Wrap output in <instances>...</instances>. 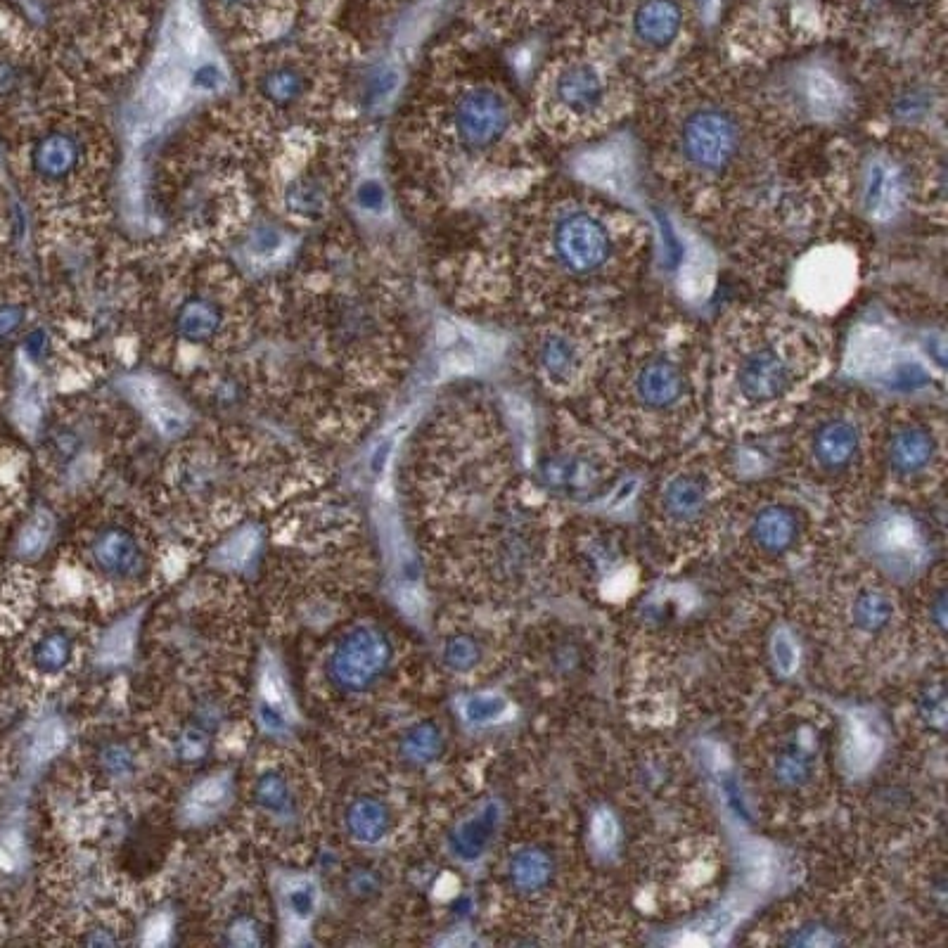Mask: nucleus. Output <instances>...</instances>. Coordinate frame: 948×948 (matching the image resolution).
<instances>
[{
    "mask_svg": "<svg viewBox=\"0 0 948 948\" xmlns=\"http://www.w3.org/2000/svg\"><path fill=\"white\" fill-rule=\"evenodd\" d=\"M91 555L95 565L110 576H133L140 572V565H143V555H140L136 538L128 534L126 529L102 531L95 538Z\"/></svg>",
    "mask_w": 948,
    "mask_h": 948,
    "instance_id": "obj_12",
    "label": "nucleus"
},
{
    "mask_svg": "<svg viewBox=\"0 0 948 948\" xmlns=\"http://www.w3.org/2000/svg\"><path fill=\"white\" fill-rule=\"evenodd\" d=\"M593 839L600 849H612V844L617 842V823H614L612 816L600 813V816L595 818Z\"/></svg>",
    "mask_w": 948,
    "mask_h": 948,
    "instance_id": "obj_39",
    "label": "nucleus"
},
{
    "mask_svg": "<svg viewBox=\"0 0 948 948\" xmlns=\"http://www.w3.org/2000/svg\"><path fill=\"white\" fill-rule=\"evenodd\" d=\"M50 536H53V522L46 515H36L27 527H24L22 536H19V553L24 557H36L43 553L48 546Z\"/></svg>",
    "mask_w": 948,
    "mask_h": 948,
    "instance_id": "obj_33",
    "label": "nucleus"
},
{
    "mask_svg": "<svg viewBox=\"0 0 948 948\" xmlns=\"http://www.w3.org/2000/svg\"><path fill=\"white\" fill-rule=\"evenodd\" d=\"M256 804L261 809L275 813V816H290L292 813V794L285 778L280 773H264L256 783Z\"/></svg>",
    "mask_w": 948,
    "mask_h": 948,
    "instance_id": "obj_26",
    "label": "nucleus"
},
{
    "mask_svg": "<svg viewBox=\"0 0 948 948\" xmlns=\"http://www.w3.org/2000/svg\"><path fill=\"white\" fill-rule=\"evenodd\" d=\"M543 477L553 489L560 491H581L591 489L598 482V467L593 460L581 456H555L543 467Z\"/></svg>",
    "mask_w": 948,
    "mask_h": 948,
    "instance_id": "obj_16",
    "label": "nucleus"
},
{
    "mask_svg": "<svg viewBox=\"0 0 948 948\" xmlns=\"http://www.w3.org/2000/svg\"><path fill=\"white\" fill-rule=\"evenodd\" d=\"M894 605L882 593H863L854 605V619L863 631H880L892 621Z\"/></svg>",
    "mask_w": 948,
    "mask_h": 948,
    "instance_id": "obj_25",
    "label": "nucleus"
},
{
    "mask_svg": "<svg viewBox=\"0 0 948 948\" xmlns=\"http://www.w3.org/2000/svg\"><path fill=\"white\" fill-rule=\"evenodd\" d=\"M505 711H508V702H505L501 695H493V693L472 695L463 707L465 719L470 723H491V721L501 719Z\"/></svg>",
    "mask_w": 948,
    "mask_h": 948,
    "instance_id": "obj_30",
    "label": "nucleus"
},
{
    "mask_svg": "<svg viewBox=\"0 0 948 948\" xmlns=\"http://www.w3.org/2000/svg\"><path fill=\"white\" fill-rule=\"evenodd\" d=\"M176 38L178 46H181L188 55H197L202 48L204 34H202V24L197 12L190 8V5H181L176 15Z\"/></svg>",
    "mask_w": 948,
    "mask_h": 948,
    "instance_id": "obj_31",
    "label": "nucleus"
},
{
    "mask_svg": "<svg viewBox=\"0 0 948 948\" xmlns=\"http://www.w3.org/2000/svg\"><path fill=\"white\" fill-rule=\"evenodd\" d=\"M22 851H24L22 839H19L15 832L0 837V868H5V870L17 868L19 861H22Z\"/></svg>",
    "mask_w": 948,
    "mask_h": 948,
    "instance_id": "obj_38",
    "label": "nucleus"
},
{
    "mask_svg": "<svg viewBox=\"0 0 948 948\" xmlns=\"http://www.w3.org/2000/svg\"><path fill=\"white\" fill-rule=\"evenodd\" d=\"M152 934H157L155 944H162V941L166 939V934H169V922H166V920L162 918V915H159V918H155V920H150V925H147L143 941L150 939Z\"/></svg>",
    "mask_w": 948,
    "mask_h": 948,
    "instance_id": "obj_44",
    "label": "nucleus"
},
{
    "mask_svg": "<svg viewBox=\"0 0 948 948\" xmlns=\"http://www.w3.org/2000/svg\"><path fill=\"white\" fill-rule=\"evenodd\" d=\"M550 873H553V866H550V858L538 849H524L512 858L510 863V882L517 892L531 894L538 892L548 885Z\"/></svg>",
    "mask_w": 948,
    "mask_h": 948,
    "instance_id": "obj_19",
    "label": "nucleus"
},
{
    "mask_svg": "<svg viewBox=\"0 0 948 948\" xmlns=\"http://www.w3.org/2000/svg\"><path fill=\"white\" fill-rule=\"evenodd\" d=\"M261 546V534L256 529H242L240 534L230 536L223 546L216 550L214 562L216 565L226 567V569H247L254 562L256 553H259Z\"/></svg>",
    "mask_w": 948,
    "mask_h": 948,
    "instance_id": "obj_22",
    "label": "nucleus"
},
{
    "mask_svg": "<svg viewBox=\"0 0 948 948\" xmlns=\"http://www.w3.org/2000/svg\"><path fill=\"white\" fill-rule=\"evenodd\" d=\"M858 249L847 237L811 245L792 264L790 287L799 309L811 318H828L854 297Z\"/></svg>",
    "mask_w": 948,
    "mask_h": 948,
    "instance_id": "obj_8",
    "label": "nucleus"
},
{
    "mask_svg": "<svg viewBox=\"0 0 948 948\" xmlns=\"http://www.w3.org/2000/svg\"><path fill=\"white\" fill-rule=\"evenodd\" d=\"M847 197L861 221L899 226L908 216L944 219V155L927 136H901L870 145L847 174Z\"/></svg>",
    "mask_w": 948,
    "mask_h": 948,
    "instance_id": "obj_6",
    "label": "nucleus"
},
{
    "mask_svg": "<svg viewBox=\"0 0 948 948\" xmlns=\"http://www.w3.org/2000/svg\"><path fill=\"white\" fill-rule=\"evenodd\" d=\"M707 505V484L697 472H681L664 486V508L678 520H693Z\"/></svg>",
    "mask_w": 948,
    "mask_h": 948,
    "instance_id": "obj_14",
    "label": "nucleus"
},
{
    "mask_svg": "<svg viewBox=\"0 0 948 948\" xmlns=\"http://www.w3.org/2000/svg\"><path fill=\"white\" fill-rule=\"evenodd\" d=\"M285 903L294 920H309L313 915V908H316V885H313L309 877H297V880H292L290 885L285 887Z\"/></svg>",
    "mask_w": 948,
    "mask_h": 948,
    "instance_id": "obj_28",
    "label": "nucleus"
},
{
    "mask_svg": "<svg viewBox=\"0 0 948 948\" xmlns=\"http://www.w3.org/2000/svg\"><path fill=\"white\" fill-rule=\"evenodd\" d=\"M441 747H444V740H441L439 728L434 723H418L403 735L401 742V752L403 757L413 764H429L439 757Z\"/></svg>",
    "mask_w": 948,
    "mask_h": 948,
    "instance_id": "obj_23",
    "label": "nucleus"
},
{
    "mask_svg": "<svg viewBox=\"0 0 948 948\" xmlns=\"http://www.w3.org/2000/svg\"><path fill=\"white\" fill-rule=\"evenodd\" d=\"M640 126L662 188L688 214L726 230L797 150L768 119L757 86L719 62H685L640 100Z\"/></svg>",
    "mask_w": 948,
    "mask_h": 948,
    "instance_id": "obj_1",
    "label": "nucleus"
},
{
    "mask_svg": "<svg viewBox=\"0 0 948 948\" xmlns=\"http://www.w3.org/2000/svg\"><path fill=\"white\" fill-rule=\"evenodd\" d=\"M375 887H377L375 877L370 875L368 870H363V873H356L354 877H351V889H356L358 894H370Z\"/></svg>",
    "mask_w": 948,
    "mask_h": 948,
    "instance_id": "obj_43",
    "label": "nucleus"
},
{
    "mask_svg": "<svg viewBox=\"0 0 948 948\" xmlns=\"http://www.w3.org/2000/svg\"><path fill=\"white\" fill-rule=\"evenodd\" d=\"M754 538L761 548L783 553L797 538V517L787 508H766L754 520Z\"/></svg>",
    "mask_w": 948,
    "mask_h": 948,
    "instance_id": "obj_17",
    "label": "nucleus"
},
{
    "mask_svg": "<svg viewBox=\"0 0 948 948\" xmlns=\"http://www.w3.org/2000/svg\"><path fill=\"white\" fill-rule=\"evenodd\" d=\"M880 550L892 560H911L920 553V536L913 522L906 517L896 515L880 527Z\"/></svg>",
    "mask_w": 948,
    "mask_h": 948,
    "instance_id": "obj_20",
    "label": "nucleus"
},
{
    "mask_svg": "<svg viewBox=\"0 0 948 948\" xmlns=\"http://www.w3.org/2000/svg\"><path fill=\"white\" fill-rule=\"evenodd\" d=\"M775 778L780 785L799 787L811 778L813 773V754L804 742H790L775 759Z\"/></svg>",
    "mask_w": 948,
    "mask_h": 948,
    "instance_id": "obj_21",
    "label": "nucleus"
},
{
    "mask_svg": "<svg viewBox=\"0 0 948 948\" xmlns=\"http://www.w3.org/2000/svg\"><path fill=\"white\" fill-rule=\"evenodd\" d=\"M230 934H233L235 944H242V946H252L259 941V930H256V925L252 920H240L233 930H230Z\"/></svg>",
    "mask_w": 948,
    "mask_h": 948,
    "instance_id": "obj_42",
    "label": "nucleus"
},
{
    "mask_svg": "<svg viewBox=\"0 0 948 948\" xmlns=\"http://www.w3.org/2000/svg\"><path fill=\"white\" fill-rule=\"evenodd\" d=\"M389 659L392 648L387 636L373 626H361L339 640L328 662V676L337 688L361 693L384 674Z\"/></svg>",
    "mask_w": 948,
    "mask_h": 948,
    "instance_id": "obj_10",
    "label": "nucleus"
},
{
    "mask_svg": "<svg viewBox=\"0 0 948 948\" xmlns=\"http://www.w3.org/2000/svg\"><path fill=\"white\" fill-rule=\"evenodd\" d=\"M877 752H880V740L875 738V733L870 730L866 723L854 721L851 726V735L847 740V761L854 771H866V768L873 764Z\"/></svg>",
    "mask_w": 948,
    "mask_h": 948,
    "instance_id": "obj_27",
    "label": "nucleus"
},
{
    "mask_svg": "<svg viewBox=\"0 0 948 948\" xmlns=\"http://www.w3.org/2000/svg\"><path fill=\"white\" fill-rule=\"evenodd\" d=\"M629 330L612 306L567 311L529 323L524 363L538 384L555 394L591 389L607 356Z\"/></svg>",
    "mask_w": 948,
    "mask_h": 948,
    "instance_id": "obj_7",
    "label": "nucleus"
},
{
    "mask_svg": "<svg viewBox=\"0 0 948 948\" xmlns=\"http://www.w3.org/2000/svg\"><path fill=\"white\" fill-rule=\"evenodd\" d=\"M228 799H230L228 775H211V778L202 780V783L188 794V802H185V816L195 823L209 821V818H214L216 813L228 804Z\"/></svg>",
    "mask_w": 948,
    "mask_h": 948,
    "instance_id": "obj_18",
    "label": "nucleus"
},
{
    "mask_svg": "<svg viewBox=\"0 0 948 948\" xmlns=\"http://www.w3.org/2000/svg\"><path fill=\"white\" fill-rule=\"evenodd\" d=\"M707 373L723 408L780 413L828 370L832 337L821 320L775 304L726 311L707 337Z\"/></svg>",
    "mask_w": 948,
    "mask_h": 948,
    "instance_id": "obj_3",
    "label": "nucleus"
},
{
    "mask_svg": "<svg viewBox=\"0 0 948 948\" xmlns=\"http://www.w3.org/2000/svg\"><path fill=\"white\" fill-rule=\"evenodd\" d=\"M707 363V337L690 320L669 313L626 330L591 387L605 408L671 425L695 408Z\"/></svg>",
    "mask_w": 948,
    "mask_h": 948,
    "instance_id": "obj_5",
    "label": "nucleus"
},
{
    "mask_svg": "<svg viewBox=\"0 0 948 948\" xmlns=\"http://www.w3.org/2000/svg\"><path fill=\"white\" fill-rule=\"evenodd\" d=\"M105 766L110 773H126L131 768V754L121 747H112L110 752H105Z\"/></svg>",
    "mask_w": 948,
    "mask_h": 948,
    "instance_id": "obj_41",
    "label": "nucleus"
},
{
    "mask_svg": "<svg viewBox=\"0 0 948 948\" xmlns=\"http://www.w3.org/2000/svg\"><path fill=\"white\" fill-rule=\"evenodd\" d=\"M643 88L598 34L565 29L531 79V124L550 147L591 145L638 112Z\"/></svg>",
    "mask_w": 948,
    "mask_h": 948,
    "instance_id": "obj_4",
    "label": "nucleus"
},
{
    "mask_svg": "<svg viewBox=\"0 0 948 948\" xmlns=\"http://www.w3.org/2000/svg\"><path fill=\"white\" fill-rule=\"evenodd\" d=\"M204 749H207V740H204L202 730H188V733L181 738V742H178V754H181L185 761L200 759L204 754Z\"/></svg>",
    "mask_w": 948,
    "mask_h": 948,
    "instance_id": "obj_40",
    "label": "nucleus"
},
{
    "mask_svg": "<svg viewBox=\"0 0 948 948\" xmlns=\"http://www.w3.org/2000/svg\"><path fill=\"white\" fill-rule=\"evenodd\" d=\"M773 657L783 674H790L794 666H797V645H794V640L787 631H778V636L773 638Z\"/></svg>",
    "mask_w": 948,
    "mask_h": 948,
    "instance_id": "obj_37",
    "label": "nucleus"
},
{
    "mask_svg": "<svg viewBox=\"0 0 948 948\" xmlns=\"http://www.w3.org/2000/svg\"><path fill=\"white\" fill-rule=\"evenodd\" d=\"M62 745H64V728L60 726V723H46V726L36 733L31 752H34L36 761H43L60 752Z\"/></svg>",
    "mask_w": 948,
    "mask_h": 948,
    "instance_id": "obj_36",
    "label": "nucleus"
},
{
    "mask_svg": "<svg viewBox=\"0 0 948 948\" xmlns=\"http://www.w3.org/2000/svg\"><path fill=\"white\" fill-rule=\"evenodd\" d=\"M501 271L527 323L602 309L629 292L648 256L643 219L584 181H546L515 197Z\"/></svg>",
    "mask_w": 948,
    "mask_h": 948,
    "instance_id": "obj_2",
    "label": "nucleus"
},
{
    "mask_svg": "<svg viewBox=\"0 0 948 948\" xmlns=\"http://www.w3.org/2000/svg\"><path fill=\"white\" fill-rule=\"evenodd\" d=\"M261 702L268 704V707L285 711L287 716L292 714V702H290V693H287V685L280 676V671L275 669L273 664L264 666V674H261Z\"/></svg>",
    "mask_w": 948,
    "mask_h": 948,
    "instance_id": "obj_32",
    "label": "nucleus"
},
{
    "mask_svg": "<svg viewBox=\"0 0 948 948\" xmlns=\"http://www.w3.org/2000/svg\"><path fill=\"white\" fill-rule=\"evenodd\" d=\"M133 638H136V621H121L102 640L100 657L110 659V662H124L133 650Z\"/></svg>",
    "mask_w": 948,
    "mask_h": 948,
    "instance_id": "obj_29",
    "label": "nucleus"
},
{
    "mask_svg": "<svg viewBox=\"0 0 948 948\" xmlns=\"http://www.w3.org/2000/svg\"><path fill=\"white\" fill-rule=\"evenodd\" d=\"M939 456V437L930 422L908 413L887 434V463L901 477L927 472Z\"/></svg>",
    "mask_w": 948,
    "mask_h": 948,
    "instance_id": "obj_11",
    "label": "nucleus"
},
{
    "mask_svg": "<svg viewBox=\"0 0 948 948\" xmlns=\"http://www.w3.org/2000/svg\"><path fill=\"white\" fill-rule=\"evenodd\" d=\"M498 821H501V811H498L496 804H486L477 816L467 818L465 823H460V828L453 832L451 847L460 858L465 861H474L484 854V849L489 847L493 832L498 828Z\"/></svg>",
    "mask_w": 948,
    "mask_h": 948,
    "instance_id": "obj_13",
    "label": "nucleus"
},
{
    "mask_svg": "<svg viewBox=\"0 0 948 948\" xmlns=\"http://www.w3.org/2000/svg\"><path fill=\"white\" fill-rule=\"evenodd\" d=\"M69 659H72V640L60 631L43 636L34 648V664L43 674H57L69 664Z\"/></svg>",
    "mask_w": 948,
    "mask_h": 948,
    "instance_id": "obj_24",
    "label": "nucleus"
},
{
    "mask_svg": "<svg viewBox=\"0 0 948 948\" xmlns=\"http://www.w3.org/2000/svg\"><path fill=\"white\" fill-rule=\"evenodd\" d=\"M185 88V76L176 69H164V72L157 74V79L152 81V102L157 107H174L178 100H181Z\"/></svg>",
    "mask_w": 948,
    "mask_h": 948,
    "instance_id": "obj_34",
    "label": "nucleus"
},
{
    "mask_svg": "<svg viewBox=\"0 0 948 948\" xmlns=\"http://www.w3.org/2000/svg\"><path fill=\"white\" fill-rule=\"evenodd\" d=\"M392 825V813H389L387 804L375 797H361L349 806L347 811V828L351 837L363 844H375L389 832Z\"/></svg>",
    "mask_w": 948,
    "mask_h": 948,
    "instance_id": "obj_15",
    "label": "nucleus"
},
{
    "mask_svg": "<svg viewBox=\"0 0 948 948\" xmlns=\"http://www.w3.org/2000/svg\"><path fill=\"white\" fill-rule=\"evenodd\" d=\"M446 664L456 671H467L479 662V645L472 638L458 636L446 645L444 652Z\"/></svg>",
    "mask_w": 948,
    "mask_h": 948,
    "instance_id": "obj_35",
    "label": "nucleus"
},
{
    "mask_svg": "<svg viewBox=\"0 0 948 948\" xmlns=\"http://www.w3.org/2000/svg\"><path fill=\"white\" fill-rule=\"evenodd\" d=\"M861 408L851 403L832 401L816 413L809 432L811 460L823 472L837 474L854 467L863 453V427L858 422Z\"/></svg>",
    "mask_w": 948,
    "mask_h": 948,
    "instance_id": "obj_9",
    "label": "nucleus"
}]
</instances>
